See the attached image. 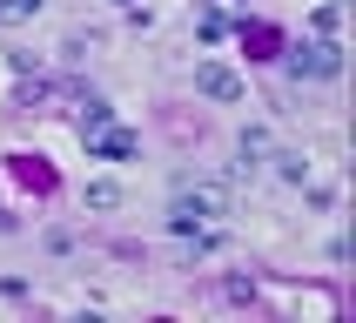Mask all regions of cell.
Listing matches in <instances>:
<instances>
[{
  "label": "cell",
  "mask_w": 356,
  "mask_h": 323,
  "mask_svg": "<svg viewBox=\"0 0 356 323\" xmlns=\"http://www.w3.org/2000/svg\"><path fill=\"white\" fill-rule=\"evenodd\" d=\"M195 88H202L209 101H222V108H236V101L249 95L242 74H236V68H222V61H202V68H195Z\"/></svg>",
  "instance_id": "7a4b0ae2"
},
{
  "label": "cell",
  "mask_w": 356,
  "mask_h": 323,
  "mask_svg": "<svg viewBox=\"0 0 356 323\" xmlns=\"http://www.w3.org/2000/svg\"><path fill=\"white\" fill-rule=\"evenodd\" d=\"M337 20H343V7L330 0V7H316V34H337Z\"/></svg>",
  "instance_id": "9c48e42d"
},
{
  "label": "cell",
  "mask_w": 356,
  "mask_h": 323,
  "mask_svg": "<svg viewBox=\"0 0 356 323\" xmlns=\"http://www.w3.org/2000/svg\"><path fill=\"white\" fill-rule=\"evenodd\" d=\"M276 175H282V182H309V155L282 148V155H276Z\"/></svg>",
  "instance_id": "5b68a950"
},
{
  "label": "cell",
  "mask_w": 356,
  "mask_h": 323,
  "mask_svg": "<svg viewBox=\"0 0 356 323\" xmlns=\"http://www.w3.org/2000/svg\"><path fill=\"white\" fill-rule=\"evenodd\" d=\"M289 74H296V81H337L343 74V47L330 34H323V40H302L296 54H289Z\"/></svg>",
  "instance_id": "6da1fadb"
},
{
  "label": "cell",
  "mask_w": 356,
  "mask_h": 323,
  "mask_svg": "<svg viewBox=\"0 0 356 323\" xmlns=\"http://www.w3.org/2000/svg\"><path fill=\"white\" fill-rule=\"evenodd\" d=\"M81 202H88V209H121V182L95 175V182H88V189H81Z\"/></svg>",
  "instance_id": "277c9868"
},
{
  "label": "cell",
  "mask_w": 356,
  "mask_h": 323,
  "mask_svg": "<svg viewBox=\"0 0 356 323\" xmlns=\"http://www.w3.org/2000/svg\"><path fill=\"white\" fill-rule=\"evenodd\" d=\"M81 135H88V155H101V162H128L141 148L135 135H128V128H115V121H101V128H81Z\"/></svg>",
  "instance_id": "3957f363"
},
{
  "label": "cell",
  "mask_w": 356,
  "mask_h": 323,
  "mask_svg": "<svg viewBox=\"0 0 356 323\" xmlns=\"http://www.w3.org/2000/svg\"><path fill=\"white\" fill-rule=\"evenodd\" d=\"M101 121H115V108H108L101 95H88L81 101V128H101Z\"/></svg>",
  "instance_id": "8992f818"
},
{
  "label": "cell",
  "mask_w": 356,
  "mask_h": 323,
  "mask_svg": "<svg viewBox=\"0 0 356 323\" xmlns=\"http://www.w3.org/2000/svg\"><path fill=\"white\" fill-rule=\"evenodd\" d=\"M222 290H229V303H249V297H256V283H249V276H229Z\"/></svg>",
  "instance_id": "30bf717a"
},
{
  "label": "cell",
  "mask_w": 356,
  "mask_h": 323,
  "mask_svg": "<svg viewBox=\"0 0 356 323\" xmlns=\"http://www.w3.org/2000/svg\"><path fill=\"white\" fill-rule=\"evenodd\" d=\"M296 310H309V317H330V310H337V303L323 297V290H309V297H296Z\"/></svg>",
  "instance_id": "ba28073f"
},
{
  "label": "cell",
  "mask_w": 356,
  "mask_h": 323,
  "mask_svg": "<svg viewBox=\"0 0 356 323\" xmlns=\"http://www.w3.org/2000/svg\"><path fill=\"white\" fill-rule=\"evenodd\" d=\"M47 0H0V20H34Z\"/></svg>",
  "instance_id": "52a82bcc"
}]
</instances>
